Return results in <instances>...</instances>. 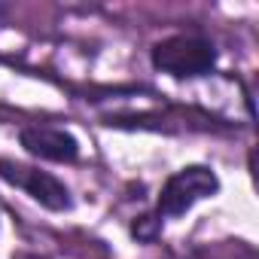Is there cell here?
I'll use <instances>...</instances> for the list:
<instances>
[{
    "label": "cell",
    "mask_w": 259,
    "mask_h": 259,
    "mask_svg": "<svg viewBox=\"0 0 259 259\" xmlns=\"http://www.w3.org/2000/svg\"><path fill=\"white\" fill-rule=\"evenodd\" d=\"M159 232H162V220H159L156 213H147V217H141V220L132 226V235L141 238V241H153Z\"/></svg>",
    "instance_id": "cell-5"
},
{
    "label": "cell",
    "mask_w": 259,
    "mask_h": 259,
    "mask_svg": "<svg viewBox=\"0 0 259 259\" xmlns=\"http://www.w3.org/2000/svg\"><path fill=\"white\" fill-rule=\"evenodd\" d=\"M217 192H220V177L204 165H189V168H180L177 174H171L165 180L153 213L165 223L171 217H183L198 201H204Z\"/></svg>",
    "instance_id": "cell-2"
},
{
    "label": "cell",
    "mask_w": 259,
    "mask_h": 259,
    "mask_svg": "<svg viewBox=\"0 0 259 259\" xmlns=\"http://www.w3.org/2000/svg\"><path fill=\"white\" fill-rule=\"evenodd\" d=\"M4 16H7V7H0V19H4Z\"/></svg>",
    "instance_id": "cell-6"
},
{
    "label": "cell",
    "mask_w": 259,
    "mask_h": 259,
    "mask_svg": "<svg viewBox=\"0 0 259 259\" xmlns=\"http://www.w3.org/2000/svg\"><path fill=\"white\" fill-rule=\"evenodd\" d=\"M19 144L25 147L28 156L43 159V162H76L79 159V141L64 132V128H52V125H28L19 132Z\"/></svg>",
    "instance_id": "cell-4"
},
{
    "label": "cell",
    "mask_w": 259,
    "mask_h": 259,
    "mask_svg": "<svg viewBox=\"0 0 259 259\" xmlns=\"http://www.w3.org/2000/svg\"><path fill=\"white\" fill-rule=\"evenodd\" d=\"M0 180H7L10 186L28 192L37 204H43L46 210H70L73 207V198H70V189L49 171H40V168H31V165H19V162H7L0 159Z\"/></svg>",
    "instance_id": "cell-3"
},
{
    "label": "cell",
    "mask_w": 259,
    "mask_h": 259,
    "mask_svg": "<svg viewBox=\"0 0 259 259\" xmlns=\"http://www.w3.org/2000/svg\"><path fill=\"white\" fill-rule=\"evenodd\" d=\"M150 61L156 70H162L174 79L207 76L217 67V46L198 34H174L153 46Z\"/></svg>",
    "instance_id": "cell-1"
}]
</instances>
